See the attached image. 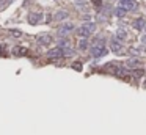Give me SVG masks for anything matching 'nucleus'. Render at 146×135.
<instances>
[{"instance_id": "19", "label": "nucleus", "mask_w": 146, "mask_h": 135, "mask_svg": "<svg viewBox=\"0 0 146 135\" xmlns=\"http://www.w3.org/2000/svg\"><path fill=\"white\" fill-rule=\"evenodd\" d=\"M93 2V5H94L98 10H101V7H102V0H91Z\"/></svg>"}, {"instance_id": "1", "label": "nucleus", "mask_w": 146, "mask_h": 135, "mask_svg": "<svg viewBox=\"0 0 146 135\" xmlns=\"http://www.w3.org/2000/svg\"><path fill=\"white\" fill-rule=\"evenodd\" d=\"M94 30H96V25L93 24V22H86V24L80 25V27L77 28V35L82 38H88Z\"/></svg>"}, {"instance_id": "14", "label": "nucleus", "mask_w": 146, "mask_h": 135, "mask_svg": "<svg viewBox=\"0 0 146 135\" xmlns=\"http://www.w3.org/2000/svg\"><path fill=\"white\" fill-rule=\"evenodd\" d=\"M74 3H75V7H77L79 10H83V11L86 10V3H85V0H74Z\"/></svg>"}, {"instance_id": "7", "label": "nucleus", "mask_w": 146, "mask_h": 135, "mask_svg": "<svg viewBox=\"0 0 146 135\" xmlns=\"http://www.w3.org/2000/svg\"><path fill=\"white\" fill-rule=\"evenodd\" d=\"M36 41H38V44H41V46H47V44L52 43V38H50V35L43 33V35H38L36 36Z\"/></svg>"}, {"instance_id": "21", "label": "nucleus", "mask_w": 146, "mask_h": 135, "mask_svg": "<svg viewBox=\"0 0 146 135\" xmlns=\"http://www.w3.org/2000/svg\"><path fill=\"white\" fill-rule=\"evenodd\" d=\"M72 68L77 69V71H82V63H74V64H72Z\"/></svg>"}, {"instance_id": "8", "label": "nucleus", "mask_w": 146, "mask_h": 135, "mask_svg": "<svg viewBox=\"0 0 146 135\" xmlns=\"http://www.w3.org/2000/svg\"><path fill=\"white\" fill-rule=\"evenodd\" d=\"M132 27L135 28V30H140V31H143V30L146 28V20L143 19V17H138V19H135V20H134Z\"/></svg>"}, {"instance_id": "18", "label": "nucleus", "mask_w": 146, "mask_h": 135, "mask_svg": "<svg viewBox=\"0 0 146 135\" xmlns=\"http://www.w3.org/2000/svg\"><path fill=\"white\" fill-rule=\"evenodd\" d=\"M129 52H130L132 55H141V54H143V49H134V47H132Z\"/></svg>"}, {"instance_id": "2", "label": "nucleus", "mask_w": 146, "mask_h": 135, "mask_svg": "<svg viewBox=\"0 0 146 135\" xmlns=\"http://www.w3.org/2000/svg\"><path fill=\"white\" fill-rule=\"evenodd\" d=\"M107 49H105V46L104 44H101V43H98V44H94L91 47V55L94 58H101V57H104V55H107Z\"/></svg>"}, {"instance_id": "16", "label": "nucleus", "mask_w": 146, "mask_h": 135, "mask_svg": "<svg viewBox=\"0 0 146 135\" xmlns=\"http://www.w3.org/2000/svg\"><path fill=\"white\" fill-rule=\"evenodd\" d=\"M116 38H119L121 41H124L127 38V35H126V31L122 30V28H118V30H116Z\"/></svg>"}, {"instance_id": "11", "label": "nucleus", "mask_w": 146, "mask_h": 135, "mask_svg": "<svg viewBox=\"0 0 146 135\" xmlns=\"http://www.w3.org/2000/svg\"><path fill=\"white\" fill-rule=\"evenodd\" d=\"M140 64H141V63H140V60H137V58H132V60H127V61H126V66L130 68V69L140 66Z\"/></svg>"}, {"instance_id": "12", "label": "nucleus", "mask_w": 146, "mask_h": 135, "mask_svg": "<svg viewBox=\"0 0 146 135\" xmlns=\"http://www.w3.org/2000/svg\"><path fill=\"white\" fill-rule=\"evenodd\" d=\"M13 54H14V55H27L28 50H27L25 47H14V49H13Z\"/></svg>"}, {"instance_id": "13", "label": "nucleus", "mask_w": 146, "mask_h": 135, "mask_svg": "<svg viewBox=\"0 0 146 135\" xmlns=\"http://www.w3.org/2000/svg\"><path fill=\"white\" fill-rule=\"evenodd\" d=\"M113 13H115V16H118V17H122V16H126V13H127V11L124 10V8L121 7V5H119L118 8H115V11H113Z\"/></svg>"}, {"instance_id": "6", "label": "nucleus", "mask_w": 146, "mask_h": 135, "mask_svg": "<svg viewBox=\"0 0 146 135\" xmlns=\"http://www.w3.org/2000/svg\"><path fill=\"white\" fill-rule=\"evenodd\" d=\"M43 14L41 13H30L28 14V22H30L31 25H38L41 22V20H43Z\"/></svg>"}, {"instance_id": "17", "label": "nucleus", "mask_w": 146, "mask_h": 135, "mask_svg": "<svg viewBox=\"0 0 146 135\" xmlns=\"http://www.w3.org/2000/svg\"><path fill=\"white\" fill-rule=\"evenodd\" d=\"M63 49V52H65V57H72V55H75V50H72L71 47H61Z\"/></svg>"}, {"instance_id": "5", "label": "nucleus", "mask_w": 146, "mask_h": 135, "mask_svg": "<svg viewBox=\"0 0 146 135\" xmlns=\"http://www.w3.org/2000/svg\"><path fill=\"white\" fill-rule=\"evenodd\" d=\"M47 57L49 58H63L65 57V52H63L61 47H54L47 52Z\"/></svg>"}, {"instance_id": "4", "label": "nucleus", "mask_w": 146, "mask_h": 135, "mask_svg": "<svg viewBox=\"0 0 146 135\" xmlns=\"http://www.w3.org/2000/svg\"><path fill=\"white\" fill-rule=\"evenodd\" d=\"M72 28H74V25H72L71 22H65V24H63L60 28H58V36H61V38L66 36V35H68L69 31L72 30Z\"/></svg>"}, {"instance_id": "15", "label": "nucleus", "mask_w": 146, "mask_h": 135, "mask_svg": "<svg viewBox=\"0 0 146 135\" xmlns=\"http://www.w3.org/2000/svg\"><path fill=\"white\" fill-rule=\"evenodd\" d=\"M86 47H88V41H86V38H82V39L79 41V49H80V50H85Z\"/></svg>"}, {"instance_id": "22", "label": "nucleus", "mask_w": 146, "mask_h": 135, "mask_svg": "<svg viewBox=\"0 0 146 135\" xmlns=\"http://www.w3.org/2000/svg\"><path fill=\"white\" fill-rule=\"evenodd\" d=\"M141 43L146 44V35H143V36H141Z\"/></svg>"}, {"instance_id": "9", "label": "nucleus", "mask_w": 146, "mask_h": 135, "mask_svg": "<svg viewBox=\"0 0 146 135\" xmlns=\"http://www.w3.org/2000/svg\"><path fill=\"white\" fill-rule=\"evenodd\" d=\"M110 47H112V52H115V54H118V52H121V49H122V44H121V41H118L116 38H113V39L110 41Z\"/></svg>"}, {"instance_id": "10", "label": "nucleus", "mask_w": 146, "mask_h": 135, "mask_svg": "<svg viewBox=\"0 0 146 135\" xmlns=\"http://www.w3.org/2000/svg\"><path fill=\"white\" fill-rule=\"evenodd\" d=\"M54 19L55 20H65V19H68V11H57V13H55V16H54Z\"/></svg>"}, {"instance_id": "20", "label": "nucleus", "mask_w": 146, "mask_h": 135, "mask_svg": "<svg viewBox=\"0 0 146 135\" xmlns=\"http://www.w3.org/2000/svg\"><path fill=\"white\" fill-rule=\"evenodd\" d=\"M10 33L13 35V36H16V38L22 36V31H20V30H10Z\"/></svg>"}, {"instance_id": "3", "label": "nucleus", "mask_w": 146, "mask_h": 135, "mask_svg": "<svg viewBox=\"0 0 146 135\" xmlns=\"http://www.w3.org/2000/svg\"><path fill=\"white\" fill-rule=\"evenodd\" d=\"M119 5L126 11H134L138 8V3H137L135 0H119Z\"/></svg>"}]
</instances>
